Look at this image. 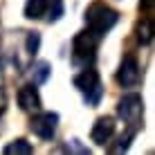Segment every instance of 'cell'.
<instances>
[{"instance_id": "6da1fadb", "label": "cell", "mask_w": 155, "mask_h": 155, "mask_svg": "<svg viewBox=\"0 0 155 155\" xmlns=\"http://www.w3.org/2000/svg\"><path fill=\"white\" fill-rule=\"evenodd\" d=\"M117 20H119V12L113 7H108L106 2H92L88 9H85V25H88V29L92 31L94 36H106L110 29L117 25Z\"/></svg>"}, {"instance_id": "7a4b0ae2", "label": "cell", "mask_w": 155, "mask_h": 155, "mask_svg": "<svg viewBox=\"0 0 155 155\" xmlns=\"http://www.w3.org/2000/svg\"><path fill=\"white\" fill-rule=\"evenodd\" d=\"M74 88L83 94L85 104L88 106H97L101 97H104V85H101V79H99V72L92 70V68H85L83 72H79L77 77L72 79Z\"/></svg>"}, {"instance_id": "3957f363", "label": "cell", "mask_w": 155, "mask_h": 155, "mask_svg": "<svg viewBox=\"0 0 155 155\" xmlns=\"http://www.w3.org/2000/svg\"><path fill=\"white\" fill-rule=\"evenodd\" d=\"M97 43H99V36H94L90 29L79 31V34L72 38V58H74V63L88 68L90 63L94 61Z\"/></svg>"}, {"instance_id": "277c9868", "label": "cell", "mask_w": 155, "mask_h": 155, "mask_svg": "<svg viewBox=\"0 0 155 155\" xmlns=\"http://www.w3.org/2000/svg\"><path fill=\"white\" fill-rule=\"evenodd\" d=\"M142 113H144V101L140 94L130 92V94H124L117 104V115L126 121V124H140L142 119Z\"/></svg>"}, {"instance_id": "5b68a950", "label": "cell", "mask_w": 155, "mask_h": 155, "mask_svg": "<svg viewBox=\"0 0 155 155\" xmlns=\"http://www.w3.org/2000/svg\"><path fill=\"white\" fill-rule=\"evenodd\" d=\"M58 128V115L56 113H36L29 119V130L41 140H52Z\"/></svg>"}, {"instance_id": "8992f818", "label": "cell", "mask_w": 155, "mask_h": 155, "mask_svg": "<svg viewBox=\"0 0 155 155\" xmlns=\"http://www.w3.org/2000/svg\"><path fill=\"white\" fill-rule=\"evenodd\" d=\"M115 79H117V83L124 85V88H135V85L140 83L142 70H140V63H137V58L133 56V54H128V56L121 58L119 70H117Z\"/></svg>"}, {"instance_id": "52a82bcc", "label": "cell", "mask_w": 155, "mask_h": 155, "mask_svg": "<svg viewBox=\"0 0 155 155\" xmlns=\"http://www.w3.org/2000/svg\"><path fill=\"white\" fill-rule=\"evenodd\" d=\"M115 130H117L115 117L104 115V117H99V119L92 124V130H90V140L97 144V146H106V144L110 142V137L115 135Z\"/></svg>"}, {"instance_id": "ba28073f", "label": "cell", "mask_w": 155, "mask_h": 155, "mask_svg": "<svg viewBox=\"0 0 155 155\" xmlns=\"http://www.w3.org/2000/svg\"><path fill=\"white\" fill-rule=\"evenodd\" d=\"M18 106L23 110H27V113L41 110V94H38V90H36L34 83H27V85H23V88L18 90Z\"/></svg>"}, {"instance_id": "9c48e42d", "label": "cell", "mask_w": 155, "mask_h": 155, "mask_svg": "<svg viewBox=\"0 0 155 155\" xmlns=\"http://www.w3.org/2000/svg\"><path fill=\"white\" fill-rule=\"evenodd\" d=\"M45 9H47V0H27L25 2V18L38 20L45 16Z\"/></svg>"}, {"instance_id": "30bf717a", "label": "cell", "mask_w": 155, "mask_h": 155, "mask_svg": "<svg viewBox=\"0 0 155 155\" xmlns=\"http://www.w3.org/2000/svg\"><path fill=\"white\" fill-rule=\"evenodd\" d=\"M50 74H52V65H50L47 61L34 63V68H31V83H34V85L45 83L47 79H50Z\"/></svg>"}, {"instance_id": "8fae6325", "label": "cell", "mask_w": 155, "mask_h": 155, "mask_svg": "<svg viewBox=\"0 0 155 155\" xmlns=\"http://www.w3.org/2000/svg\"><path fill=\"white\" fill-rule=\"evenodd\" d=\"M137 41H140L142 45H148V43L153 41V23H151V18H142L140 23H137Z\"/></svg>"}, {"instance_id": "7c38bea8", "label": "cell", "mask_w": 155, "mask_h": 155, "mask_svg": "<svg viewBox=\"0 0 155 155\" xmlns=\"http://www.w3.org/2000/svg\"><path fill=\"white\" fill-rule=\"evenodd\" d=\"M34 148L27 140H14L12 144L5 146V155H29Z\"/></svg>"}, {"instance_id": "4fadbf2b", "label": "cell", "mask_w": 155, "mask_h": 155, "mask_svg": "<svg viewBox=\"0 0 155 155\" xmlns=\"http://www.w3.org/2000/svg\"><path fill=\"white\" fill-rule=\"evenodd\" d=\"M45 16H47V20H50V23H56V20L63 16V0H47Z\"/></svg>"}, {"instance_id": "5bb4252c", "label": "cell", "mask_w": 155, "mask_h": 155, "mask_svg": "<svg viewBox=\"0 0 155 155\" xmlns=\"http://www.w3.org/2000/svg\"><path fill=\"white\" fill-rule=\"evenodd\" d=\"M38 47H41V34L38 31H29L27 38H25V50H27V54L36 56L38 54Z\"/></svg>"}, {"instance_id": "9a60e30c", "label": "cell", "mask_w": 155, "mask_h": 155, "mask_svg": "<svg viewBox=\"0 0 155 155\" xmlns=\"http://www.w3.org/2000/svg\"><path fill=\"white\" fill-rule=\"evenodd\" d=\"M5 108H7V94H5V90L0 88V115L5 113Z\"/></svg>"}, {"instance_id": "2e32d148", "label": "cell", "mask_w": 155, "mask_h": 155, "mask_svg": "<svg viewBox=\"0 0 155 155\" xmlns=\"http://www.w3.org/2000/svg\"><path fill=\"white\" fill-rule=\"evenodd\" d=\"M142 7L151 14V12H153V0H142Z\"/></svg>"}, {"instance_id": "e0dca14e", "label": "cell", "mask_w": 155, "mask_h": 155, "mask_svg": "<svg viewBox=\"0 0 155 155\" xmlns=\"http://www.w3.org/2000/svg\"><path fill=\"white\" fill-rule=\"evenodd\" d=\"M0 70H2V58H0Z\"/></svg>"}]
</instances>
